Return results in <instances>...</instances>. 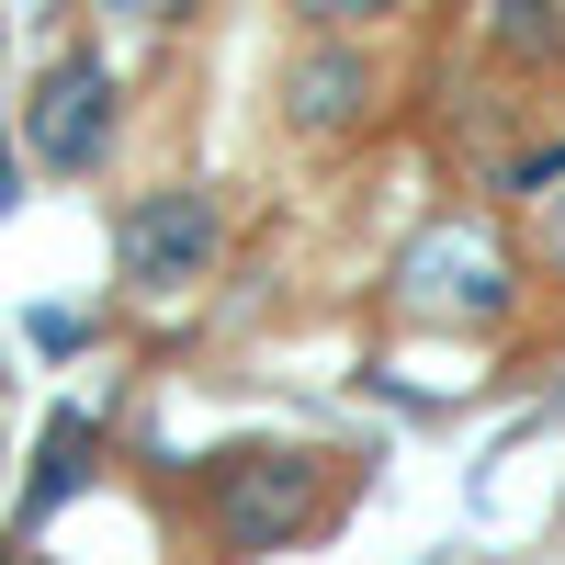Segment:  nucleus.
I'll return each mask as SVG.
<instances>
[{
  "mask_svg": "<svg viewBox=\"0 0 565 565\" xmlns=\"http://www.w3.org/2000/svg\"><path fill=\"white\" fill-rule=\"evenodd\" d=\"M532 295V249L509 238L498 215L452 204L385 260V317L396 328H441V340H498Z\"/></svg>",
  "mask_w": 565,
  "mask_h": 565,
  "instance_id": "f257e3e1",
  "label": "nucleus"
},
{
  "mask_svg": "<svg viewBox=\"0 0 565 565\" xmlns=\"http://www.w3.org/2000/svg\"><path fill=\"white\" fill-rule=\"evenodd\" d=\"M328 509H340V476H328V452H295V441L215 452V476H204V532L226 554H282V543H306Z\"/></svg>",
  "mask_w": 565,
  "mask_h": 565,
  "instance_id": "f03ea898",
  "label": "nucleus"
},
{
  "mask_svg": "<svg viewBox=\"0 0 565 565\" xmlns=\"http://www.w3.org/2000/svg\"><path fill=\"white\" fill-rule=\"evenodd\" d=\"M215 249H226V215H215V193H193V181H159V193H136L114 215V271H125V295H148V306L193 295L215 271Z\"/></svg>",
  "mask_w": 565,
  "mask_h": 565,
  "instance_id": "7ed1b4c3",
  "label": "nucleus"
},
{
  "mask_svg": "<svg viewBox=\"0 0 565 565\" xmlns=\"http://www.w3.org/2000/svg\"><path fill=\"white\" fill-rule=\"evenodd\" d=\"M114 125H125V79H114V57H90V45H68V57L23 90V159L57 170V181L103 170Z\"/></svg>",
  "mask_w": 565,
  "mask_h": 565,
  "instance_id": "20e7f679",
  "label": "nucleus"
},
{
  "mask_svg": "<svg viewBox=\"0 0 565 565\" xmlns=\"http://www.w3.org/2000/svg\"><path fill=\"white\" fill-rule=\"evenodd\" d=\"M373 57H362V34H317V45H295L282 57V125L295 136H351L362 114H373Z\"/></svg>",
  "mask_w": 565,
  "mask_h": 565,
  "instance_id": "39448f33",
  "label": "nucleus"
},
{
  "mask_svg": "<svg viewBox=\"0 0 565 565\" xmlns=\"http://www.w3.org/2000/svg\"><path fill=\"white\" fill-rule=\"evenodd\" d=\"M90 452H103V430H90V407H57V418H45V452H34V487H23V532H34L45 509H57V498H79Z\"/></svg>",
  "mask_w": 565,
  "mask_h": 565,
  "instance_id": "423d86ee",
  "label": "nucleus"
},
{
  "mask_svg": "<svg viewBox=\"0 0 565 565\" xmlns=\"http://www.w3.org/2000/svg\"><path fill=\"white\" fill-rule=\"evenodd\" d=\"M487 45H498L509 68L554 79L565 68V0H487Z\"/></svg>",
  "mask_w": 565,
  "mask_h": 565,
  "instance_id": "0eeeda50",
  "label": "nucleus"
},
{
  "mask_svg": "<svg viewBox=\"0 0 565 565\" xmlns=\"http://www.w3.org/2000/svg\"><path fill=\"white\" fill-rule=\"evenodd\" d=\"M282 12H295L306 34H373V23H396L407 0H282Z\"/></svg>",
  "mask_w": 565,
  "mask_h": 565,
  "instance_id": "6e6552de",
  "label": "nucleus"
},
{
  "mask_svg": "<svg viewBox=\"0 0 565 565\" xmlns=\"http://www.w3.org/2000/svg\"><path fill=\"white\" fill-rule=\"evenodd\" d=\"M532 271H543V282H565V181L532 204Z\"/></svg>",
  "mask_w": 565,
  "mask_h": 565,
  "instance_id": "1a4fd4ad",
  "label": "nucleus"
},
{
  "mask_svg": "<svg viewBox=\"0 0 565 565\" xmlns=\"http://www.w3.org/2000/svg\"><path fill=\"white\" fill-rule=\"evenodd\" d=\"M103 12H114V23H136V34H159V23L193 12V0H103Z\"/></svg>",
  "mask_w": 565,
  "mask_h": 565,
  "instance_id": "9d476101",
  "label": "nucleus"
},
{
  "mask_svg": "<svg viewBox=\"0 0 565 565\" xmlns=\"http://www.w3.org/2000/svg\"><path fill=\"white\" fill-rule=\"evenodd\" d=\"M12 193H23V148H0V215H12Z\"/></svg>",
  "mask_w": 565,
  "mask_h": 565,
  "instance_id": "9b49d317",
  "label": "nucleus"
}]
</instances>
